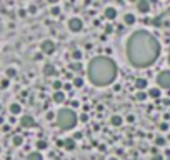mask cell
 I'll list each match as a JSON object with an SVG mask.
<instances>
[{
    "label": "cell",
    "instance_id": "obj_32",
    "mask_svg": "<svg viewBox=\"0 0 170 160\" xmlns=\"http://www.w3.org/2000/svg\"><path fill=\"white\" fill-rule=\"evenodd\" d=\"M127 122H128V124H134V122H135V117H134V115H128V117H127Z\"/></svg>",
    "mask_w": 170,
    "mask_h": 160
},
{
    "label": "cell",
    "instance_id": "obj_36",
    "mask_svg": "<svg viewBox=\"0 0 170 160\" xmlns=\"http://www.w3.org/2000/svg\"><path fill=\"white\" fill-rule=\"evenodd\" d=\"M152 160H163V157H162V155H153Z\"/></svg>",
    "mask_w": 170,
    "mask_h": 160
},
{
    "label": "cell",
    "instance_id": "obj_20",
    "mask_svg": "<svg viewBox=\"0 0 170 160\" xmlns=\"http://www.w3.org/2000/svg\"><path fill=\"white\" fill-rule=\"evenodd\" d=\"M72 58L75 62H80V60H82V52H80V50H73V52H72Z\"/></svg>",
    "mask_w": 170,
    "mask_h": 160
},
{
    "label": "cell",
    "instance_id": "obj_10",
    "mask_svg": "<svg viewBox=\"0 0 170 160\" xmlns=\"http://www.w3.org/2000/svg\"><path fill=\"white\" fill-rule=\"evenodd\" d=\"M105 17L109 18V20H113V18L117 17V10L113 7H107L105 8Z\"/></svg>",
    "mask_w": 170,
    "mask_h": 160
},
{
    "label": "cell",
    "instance_id": "obj_15",
    "mask_svg": "<svg viewBox=\"0 0 170 160\" xmlns=\"http://www.w3.org/2000/svg\"><path fill=\"white\" fill-rule=\"evenodd\" d=\"M63 100H65V93L63 92H55L54 93V102L55 103H62Z\"/></svg>",
    "mask_w": 170,
    "mask_h": 160
},
{
    "label": "cell",
    "instance_id": "obj_31",
    "mask_svg": "<svg viewBox=\"0 0 170 160\" xmlns=\"http://www.w3.org/2000/svg\"><path fill=\"white\" fill-rule=\"evenodd\" d=\"M8 87V78H4V80H2V89H7Z\"/></svg>",
    "mask_w": 170,
    "mask_h": 160
},
{
    "label": "cell",
    "instance_id": "obj_26",
    "mask_svg": "<svg viewBox=\"0 0 170 160\" xmlns=\"http://www.w3.org/2000/svg\"><path fill=\"white\" fill-rule=\"evenodd\" d=\"M152 25H153V27H160V25H162V18H160V17H155V18L152 20Z\"/></svg>",
    "mask_w": 170,
    "mask_h": 160
},
{
    "label": "cell",
    "instance_id": "obj_17",
    "mask_svg": "<svg viewBox=\"0 0 170 160\" xmlns=\"http://www.w3.org/2000/svg\"><path fill=\"white\" fill-rule=\"evenodd\" d=\"M123 20H125V25H134V24H135V17H134V14H125Z\"/></svg>",
    "mask_w": 170,
    "mask_h": 160
},
{
    "label": "cell",
    "instance_id": "obj_5",
    "mask_svg": "<svg viewBox=\"0 0 170 160\" xmlns=\"http://www.w3.org/2000/svg\"><path fill=\"white\" fill-rule=\"evenodd\" d=\"M40 50H42V53L50 55V53L55 52V43L52 42V40H44V42H42V45H40Z\"/></svg>",
    "mask_w": 170,
    "mask_h": 160
},
{
    "label": "cell",
    "instance_id": "obj_30",
    "mask_svg": "<svg viewBox=\"0 0 170 160\" xmlns=\"http://www.w3.org/2000/svg\"><path fill=\"white\" fill-rule=\"evenodd\" d=\"M155 143H157V145H165V140H163L162 137H159V139L155 140Z\"/></svg>",
    "mask_w": 170,
    "mask_h": 160
},
{
    "label": "cell",
    "instance_id": "obj_37",
    "mask_svg": "<svg viewBox=\"0 0 170 160\" xmlns=\"http://www.w3.org/2000/svg\"><path fill=\"white\" fill-rule=\"evenodd\" d=\"M35 12H37V7L35 5H32V7H30V14H35Z\"/></svg>",
    "mask_w": 170,
    "mask_h": 160
},
{
    "label": "cell",
    "instance_id": "obj_33",
    "mask_svg": "<svg viewBox=\"0 0 170 160\" xmlns=\"http://www.w3.org/2000/svg\"><path fill=\"white\" fill-rule=\"evenodd\" d=\"M54 112H47V120H54Z\"/></svg>",
    "mask_w": 170,
    "mask_h": 160
},
{
    "label": "cell",
    "instance_id": "obj_23",
    "mask_svg": "<svg viewBox=\"0 0 170 160\" xmlns=\"http://www.w3.org/2000/svg\"><path fill=\"white\" fill-rule=\"evenodd\" d=\"M5 74H7V77H15V75H17V70H15L14 67H8L7 70H5Z\"/></svg>",
    "mask_w": 170,
    "mask_h": 160
},
{
    "label": "cell",
    "instance_id": "obj_25",
    "mask_svg": "<svg viewBox=\"0 0 170 160\" xmlns=\"http://www.w3.org/2000/svg\"><path fill=\"white\" fill-rule=\"evenodd\" d=\"M37 147H39L40 150H45L47 149V142H45V140H39V142H37Z\"/></svg>",
    "mask_w": 170,
    "mask_h": 160
},
{
    "label": "cell",
    "instance_id": "obj_9",
    "mask_svg": "<svg viewBox=\"0 0 170 160\" xmlns=\"http://www.w3.org/2000/svg\"><path fill=\"white\" fill-rule=\"evenodd\" d=\"M55 72H57V70H55V67L52 64H47L44 67V75H45V77H52V75H55Z\"/></svg>",
    "mask_w": 170,
    "mask_h": 160
},
{
    "label": "cell",
    "instance_id": "obj_27",
    "mask_svg": "<svg viewBox=\"0 0 170 160\" xmlns=\"http://www.w3.org/2000/svg\"><path fill=\"white\" fill-rule=\"evenodd\" d=\"M135 97H137V100H140V102H144V100L147 99V93H145V92H138V93H137V95H135Z\"/></svg>",
    "mask_w": 170,
    "mask_h": 160
},
{
    "label": "cell",
    "instance_id": "obj_16",
    "mask_svg": "<svg viewBox=\"0 0 170 160\" xmlns=\"http://www.w3.org/2000/svg\"><path fill=\"white\" fill-rule=\"evenodd\" d=\"M63 147H65L67 150H73L75 149V139H67L65 142H63Z\"/></svg>",
    "mask_w": 170,
    "mask_h": 160
},
{
    "label": "cell",
    "instance_id": "obj_24",
    "mask_svg": "<svg viewBox=\"0 0 170 160\" xmlns=\"http://www.w3.org/2000/svg\"><path fill=\"white\" fill-rule=\"evenodd\" d=\"M62 87H63V83H62L60 80H54V89H55V92H60Z\"/></svg>",
    "mask_w": 170,
    "mask_h": 160
},
{
    "label": "cell",
    "instance_id": "obj_7",
    "mask_svg": "<svg viewBox=\"0 0 170 160\" xmlns=\"http://www.w3.org/2000/svg\"><path fill=\"white\" fill-rule=\"evenodd\" d=\"M20 125H22L23 128H32V127H35V120H33L32 115H23V117L20 118Z\"/></svg>",
    "mask_w": 170,
    "mask_h": 160
},
{
    "label": "cell",
    "instance_id": "obj_41",
    "mask_svg": "<svg viewBox=\"0 0 170 160\" xmlns=\"http://www.w3.org/2000/svg\"><path fill=\"white\" fill-rule=\"evenodd\" d=\"M168 64H170V55H168Z\"/></svg>",
    "mask_w": 170,
    "mask_h": 160
},
{
    "label": "cell",
    "instance_id": "obj_28",
    "mask_svg": "<svg viewBox=\"0 0 170 160\" xmlns=\"http://www.w3.org/2000/svg\"><path fill=\"white\" fill-rule=\"evenodd\" d=\"M105 33H107V35H109V33H112L113 32V25H105Z\"/></svg>",
    "mask_w": 170,
    "mask_h": 160
},
{
    "label": "cell",
    "instance_id": "obj_4",
    "mask_svg": "<svg viewBox=\"0 0 170 160\" xmlns=\"http://www.w3.org/2000/svg\"><path fill=\"white\" fill-rule=\"evenodd\" d=\"M157 85L160 89H170V70H163L157 75Z\"/></svg>",
    "mask_w": 170,
    "mask_h": 160
},
{
    "label": "cell",
    "instance_id": "obj_40",
    "mask_svg": "<svg viewBox=\"0 0 170 160\" xmlns=\"http://www.w3.org/2000/svg\"><path fill=\"white\" fill-rule=\"evenodd\" d=\"M109 160H119V158H115V157H112V158H109Z\"/></svg>",
    "mask_w": 170,
    "mask_h": 160
},
{
    "label": "cell",
    "instance_id": "obj_34",
    "mask_svg": "<svg viewBox=\"0 0 170 160\" xmlns=\"http://www.w3.org/2000/svg\"><path fill=\"white\" fill-rule=\"evenodd\" d=\"M87 114H82V115H80V120H82V122H87Z\"/></svg>",
    "mask_w": 170,
    "mask_h": 160
},
{
    "label": "cell",
    "instance_id": "obj_35",
    "mask_svg": "<svg viewBox=\"0 0 170 160\" xmlns=\"http://www.w3.org/2000/svg\"><path fill=\"white\" fill-rule=\"evenodd\" d=\"M167 128H168V125H167V124H160V130H163V132H165Z\"/></svg>",
    "mask_w": 170,
    "mask_h": 160
},
{
    "label": "cell",
    "instance_id": "obj_19",
    "mask_svg": "<svg viewBox=\"0 0 170 160\" xmlns=\"http://www.w3.org/2000/svg\"><path fill=\"white\" fill-rule=\"evenodd\" d=\"M12 143H14L15 147H20V145H22V143H23V139H22V137H20V135H15L14 139H12Z\"/></svg>",
    "mask_w": 170,
    "mask_h": 160
},
{
    "label": "cell",
    "instance_id": "obj_3",
    "mask_svg": "<svg viewBox=\"0 0 170 160\" xmlns=\"http://www.w3.org/2000/svg\"><path fill=\"white\" fill-rule=\"evenodd\" d=\"M57 125L63 130H70L77 125V115L70 108H62L57 114Z\"/></svg>",
    "mask_w": 170,
    "mask_h": 160
},
{
    "label": "cell",
    "instance_id": "obj_18",
    "mask_svg": "<svg viewBox=\"0 0 170 160\" xmlns=\"http://www.w3.org/2000/svg\"><path fill=\"white\" fill-rule=\"evenodd\" d=\"M27 160H44V158H42V155L39 152H32L27 155Z\"/></svg>",
    "mask_w": 170,
    "mask_h": 160
},
{
    "label": "cell",
    "instance_id": "obj_39",
    "mask_svg": "<svg viewBox=\"0 0 170 160\" xmlns=\"http://www.w3.org/2000/svg\"><path fill=\"white\" fill-rule=\"evenodd\" d=\"M73 139H75V140L77 139H82V133H80V132H79V133H75V135H73Z\"/></svg>",
    "mask_w": 170,
    "mask_h": 160
},
{
    "label": "cell",
    "instance_id": "obj_2",
    "mask_svg": "<svg viewBox=\"0 0 170 160\" xmlns=\"http://www.w3.org/2000/svg\"><path fill=\"white\" fill-rule=\"evenodd\" d=\"M87 75L88 80L97 87L110 85L117 77V65L109 57H95L88 62Z\"/></svg>",
    "mask_w": 170,
    "mask_h": 160
},
{
    "label": "cell",
    "instance_id": "obj_22",
    "mask_svg": "<svg viewBox=\"0 0 170 160\" xmlns=\"http://www.w3.org/2000/svg\"><path fill=\"white\" fill-rule=\"evenodd\" d=\"M148 95L152 97V99H159V97H160V90H159V89H150Z\"/></svg>",
    "mask_w": 170,
    "mask_h": 160
},
{
    "label": "cell",
    "instance_id": "obj_29",
    "mask_svg": "<svg viewBox=\"0 0 170 160\" xmlns=\"http://www.w3.org/2000/svg\"><path fill=\"white\" fill-rule=\"evenodd\" d=\"M52 15H54V17H57V15H60V8L58 7H52Z\"/></svg>",
    "mask_w": 170,
    "mask_h": 160
},
{
    "label": "cell",
    "instance_id": "obj_8",
    "mask_svg": "<svg viewBox=\"0 0 170 160\" xmlns=\"http://www.w3.org/2000/svg\"><path fill=\"white\" fill-rule=\"evenodd\" d=\"M137 8H138V12H142V14H147V12L150 10V4H148L147 0H138Z\"/></svg>",
    "mask_w": 170,
    "mask_h": 160
},
{
    "label": "cell",
    "instance_id": "obj_6",
    "mask_svg": "<svg viewBox=\"0 0 170 160\" xmlns=\"http://www.w3.org/2000/svg\"><path fill=\"white\" fill-rule=\"evenodd\" d=\"M69 29L72 30V32H80V30L83 29V22L80 20V18H70L69 20Z\"/></svg>",
    "mask_w": 170,
    "mask_h": 160
},
{
    "label": "cell",
    "instance_id": "obj_38",
    "mask_svg": "<svg viewBox=\"0 0 170 160\" xmlns=\"http://www.w3.org/2000/svg\"><path fill=\"white\" fill-rule=\"evenodd\" d=\"M117 30H119V32H120V33H122V32H123V30H125V27H122V25H119V27H117Z\"/></svg>",
    "mask_w": 170,
    "mask_h": 160
},
{
    "label": "cell",
    "instance_id": "obj_1",
    "mask_svg": "<svg viewBox=\"0 0 170 160\" xmlns=\"http://www.w3.org/2000/svg\"><path fill=\"white\" fill-rule=\"evenodd\" d=\"M160 55V43L147 30H137L127 40V58L137 68H147Z\"/></svg>",
    "mask_w": 170,
    "mask_h": 160
},
{
    "label": "cell",
    "instance_id": "obj_14",
    "mask_svg": "<svg viewBox=\"0 0 170 160\" xmlns=\"http://www.w3.org/2000/svg\"><path fill=\"white\" fill-rule=\"evenodd\" d=\"M8 110H10L12 117H14V115H17V114H20V112H22V107L18 105V103H12V105H10V108H8Z\"/></svg>",
    "mask_w": 170,
    "mask_h": 160
},
{
    "label": "cell",
    "instance_id": "obj_13",
    "mask_svg": "<svg viewBox=\"0 0 170 160\" xmlns=\"http://www.w3.org/2000/svg\"><path fill=\"white\" fill-rule=\"evenodd\" d=\"M69 68L72 72H77V74H82V70H83V67H82V64H80V62H73V64H70Z\"/></svg>",
    "mask_w": 170,
    "mask_h": 160
},
{
    "label": "cell",
    "instance_id": "obj_21",
    "mask_svg": "<svg viewBox=\"0 0 170 160\" xmlns=\"http://www.w3.org/2000/svg\"><path fill=\"white\" fill-rule=\"evenodd\" d=\"M82 85H83V78H82V77H73V87L80 89Z\"/></svg>",
    "mask_w": 170,
    "mask_h": 160
},
{
    "label": "cell",
    "instance_id": "obj_12",
    "mask_svg": "<svg viewBox=\"0 0 170 160\" xmlns=\"http://www.w3.org/2000/svg\"><path fill=\"white\" fill-rule=\"evenodd\" d=\"M123 122V118L120 117V115H112V118H110V124L113 125V127H120Z\"/></svg>",
    "mask_w": 170,
    "mask_h": 160
},
{
    "label": "cell",
    "instance_id": "obj_11",
    "mask_svg": "<svg viewBox=\"0 0 170 160\" xmlns=\"http://www.w3.org/2000/svg\"><path fill=\"white\" fill-rule=\"evenodd\" d=\"M135 89H138V92L147 89V80H145V78H137V80H135Z\"/></svg>",
    "mask_w": 170,
    "mask_h": 160
}]
</instances>
